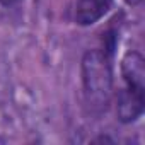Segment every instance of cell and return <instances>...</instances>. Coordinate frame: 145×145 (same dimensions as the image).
<instances>
[{
    "mask_svg": "<svg viewBox=\"0 0 145 145\" xmlns=\"http://www.w3.org/2000/svg\"><path fill=\"white\" fill-rule=\"evenodd\" d=\"M82 82L87 104L94 111H106L113 94L111 58L106 50H91L84 55Z\"/></svg>",
    "mask_w": 145,
    "mask_h": 145,
    "instance_id": "cell-1",
    "label": "cell"
},
{
    "mask_svg": "<svg viewBox=\"0 0 145 145\" xmlns=\"http://www.w3.org/2000/svg\"><path fill=\"white\" fill-rule=\"evenodd\" d=\"M145 104V89H135L125 86L118 91L116 97V113L123 123H131L142 116Z\"/></svg>",
    "mask_w": 145,
    "mask_h": 145,
    "instance_id": "cell-2",
    "label": "cell"
},
{
    "mask_svg": "<svg viewBox=\"0 0 145 145\" xmlns=\"http://www.w3.org/2000/svg\"><path fill=\"white\" fill-rule=\"evenodd\" d=\"M121 75L125 86L145 89V60L138 51H128L121 60Z\"/></svg>",
    "mask_w": 145,
    "mask_h": 145,
    "instance_id": "cell-3",
    "label": "cell"
},
{
    "mask_svg": "<svg viewBox=\"0 0 145 145\" xmlns=\"http://www.w3.org/2000/svg\"><path fill=\"white\" fill-rule=\"evenodd\" d=\"M111 7V0H77L75 21L80 26L97 22Z\"/></svg>",
    "mask_w": 145,
    "mask_h": 145,
    "instance_id": "cell-4",
    "label": "cell"
},
{
    "mask_svg": "<svg viewBox=\"0 0 145 145\" xmlns=\"http://www.w3.org/2000/svg\"><path fill=\"white\" fill-rule=\"evenodd\" d=\"M16 2H17V0H0V4H4V5H12Z\"/></svg>",
    "mask_w": 145,
    "mask_h": 145,
    "instance_id": "cell-5",
    "label": "cell"
},
{
    "mask_svg": "<svg viewBox=\"0 0 145 145\" xmlns=\"http://www.w3.org/2000/svg\"><path fill=\"white\" fill-rule=\"evenodd\" d=\"M128 4H137V2H140V0H126Z\"/></svg>",
    "mask_w": 145,
    "mask_h": 145,
    "instance_id": "cell-6",
    "label": "cell"
}]
</instances>
